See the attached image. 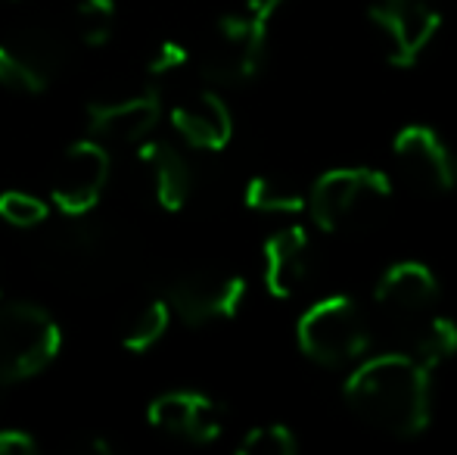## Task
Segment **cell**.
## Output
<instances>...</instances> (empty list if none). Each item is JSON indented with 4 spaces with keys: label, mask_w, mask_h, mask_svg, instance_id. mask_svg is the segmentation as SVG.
<instances>
[{
    "label": "cell",
    "mask_w": 457,
    "mask_h": 455,
    "mask_svg": "<svg viewBox=\"0 0 457 455\" xmlns=\"http://www.w3.org/2000/svg\"><path fill=\"white\" fill-rule=\"evenodd\" d=\"M171 125L190 147L218 153L230 144L234 119L215 91H193L171 106Z\"/></svg>",
    "instance_id": "cell-17"
},
{
    "label": "cell",
    "mask_w": 457,
    "mask_h": 455,
    "mask_svg": "<svg viewBox=\"0 0 457 455\" xmlns=\"http://www.w3.org/2000/svg\"><path fill=\"white\" fill-rule=\"evenodd\" d=\"M0 219L12 228H37L47 219V203L37 200L35 194L6 190V194H0Z\"/></svg>",
    "instance_id": "cell-23"
},
{
    "label": "cell",
    "mask_w": 457,
    "mask_h": 455,
    "mask_svg": "<svg viewBox=\"0 0 457 455\" xmlns=\"http://www.w3.org/2000/svg\"><path fill=\"white\" fill-rule=\"evenodd\" d=\"M137 181L156 206L178 213L193 194L190 163L165 140H146L137 150Z\"/></svg>",
    "instance_id": "cell-14"
},
{
    "label": "cell",
    "mask_w": 457,
    "mask_h": 455,
    "mask_svg": "<svg viewBox=\"0 0 457 455\" xmlns=\"http://www.w3.org/2000/svg\"><path fill=\"white\" fill-rule=\"evenodd\" d=\"M433 371L411 352H386L355 365L343 387L349 409L389 437H417L429 425Z\"/></svg>",
    "instance_id": "cell-1"
},
{
    "label": "cell",
    "mask_w": 457,
    "mask_h": 455,
    "mask_svg": "<svg viewBox=\"0 0 457 455\" xmlns=\"http://www.w3.org/2000/svg\"><path fill=\"white\" fill-rule=\"evenodd\" d=\"M442 291L436 281L433 268L423 262H395L383 272V278L377 281V299L379 312L395 324H420L423 318H429L433 306L439 303Z\"/></svg>",
    "instance_id": "cell-12"
},
{
    "label": "cell",
    "mask_w": 457,
    "mask_h": 455,
    "mask_svg": "<svg viewBox=\"0 0 457 455\" xmlns=\"http://www.w3.org/2000/svg\"><path fill=\"white\" fill-rule=\"evenodd\" d=\"M150 421L162 434L190 440V443H212L224 427V409L212 396L196 390H171L150 402Z\"/></svg>",
    "instance_id": "cell-13"
},
{
    "label": "cell",
    "mask_w": 457,
    "mask_h": 455,
    "mask_svg": "<svg viewBox=\"0 0 457 455\" xmlns=\"http://www.w3.org/2000/svg\"><path fill=\"white\" fill-rule=\"evenodd\" d=\"M240 455H295L299 452V440L287 425H262L253 427L246 437L240 440Z\"/></svg>",
    "instance_id": "cell-22"
},
{
    "label": "cell",
    "mask_w": 457,
    "mask_h": 455,
    "mask_svg": "<svg viewBox=\"0 0 457 455\" xmlns=\"http://www.w3.org/2000/svg\"><path fill=\"white\" fill-rule=\"evenodd\" d=\"M37 443L25 431H0V455H35Z\"/></svg>",
    "instance_id": "cell-25"
},
{
    "label": "cell",
    "mask_w": 457,
    "mask_h": 455,
    "mask_svg": "<svg viewBox=\"0 0 457 455\" xmlns=\"http://www.w3.org/2000/svg\"><path fill=\"white\" fill-rule=\"evenodd\" d=\"M121 256L125 249L109 234H103L100 225H87V222L56 228L41 249V259L50 274H56L60 281H72V284L109 278Z\"/></svg>",
    "instance_id": "cell-6"
},
{
    "label": "cell",
    "mask_w": 457,
    "mask_h": 455,
    "mask_svg": "<svg viewBox=\"0 0 457 455\" xmlns=\"http://www.w3.org/2000/svg\"><path fill=\"white\" fill-rule=\"evenodd\" d=\"M268 25L253 13H230L218 19L209 44L203 50L199 69L212 85L237 88L259 75L268 50Z\"/></svg>",
    "instance_id": "cell-5"
},
{
    "label": "cell",
    "mask_w": 457,
    "mask_h": 455,
    "mask_svg": "<svg viewBox=\"0 0 457 455\" xmlns=\"http://www.w3.org/2000/svg\"><path fill=\"white\" fill-rule=\"evenodd\" d=\"M243 200L249 209L255 213H302L305 209V197L302 190H295L293 184L280 181V178H268V175H255L249 178L246 190H243Z\"/></svg>",
    "instance_id": "cell-20"
},
{
    "label": "cell",
    "mask_w": 457,
    "mask_h": 455,
    "mask_svg": "<svg viewBox=\"0 0 457 455\" xmlns=\"http://www.w3.org/2000/svg\"><path fill=\"white\" fill-rule=\"evenodd\" d=\"M395 169L417 194L442 197L457 188V159L429 125H408L392 140Z\"/></svg>",
    "instance_id": "cell-9"
},
{
    "label": "cell",
    "mask_w": 457,
    "mask_h": 455,
    "mask_svg": "<svg viewBox=\"0 0 457 455\" xmlns=\"http://www.w3.org/2000/svg\"><path fill=\"white\" fill-rule=\"evenodd\" d=\"M299 346L312 362L324 368H345L358 365L370 350V328L358 303L343 293L318 299L302 312L295 324Z\"/></svg>",
    "instance_id": "cell-3"
},
{
    "label": "cell",
    "mask_w": 457,
    "mask_h": 455,
    "mask_svg": "<svg viewBox=\"0 0 457 455\" xmlns=\"http://www.w3.org/2000/svg\"><path fill=\"white\" fill-rule=\"evenodd\" d=\"M280 6H283V0H246L243 10L253 13V16H259V19H265V22H271L274 13L280 10Z\"/></svg>",
    "instance_id": "cell-26"
},
{
    "label": "cell",
    "mask_w": 457,
    "mask_h": 455,
    "mask_svg": "<svg viewBox=\"0 0 457 455\" xmlns=\"http://www.w3.org/2000/svg\"><path fill=\"white\" fill-rule=\"evenodd\" d=\"M75 25H79L81 41L91 47L109 41L115 29V4L112 0H81L75 10Z\"/></svg>",
    "instance_id": "cell-21"
},
{
    "label": "cell",
    "mask_w": 457,
    "mask_h": 455,
    "mask_svg": "<svg viewBox=\"0 0 457 455\" xmlns=\"http://www.w3.org/2000/svg\"><path fill=\"white\" fill-rule=\"evenodd\" d=\"M171 322V306L169 299H150L140 309H134L121 324V346L134 352L150 350L153 343H159V337L169 331Z\"/></svg>",
    "instance_id": "cell-19"
},
{
    "label": "cell",
    "mask_w": 457,
    "mask_h": 455,
    "mask_svg": "<svg viewBox=\"0 0 457 455\" xmlns=\"http://www.w3.org/2000/svg\"><path fill=\"white\" fill-rule=\"evenodd\" d=\"M367 16L383 35L389 63L398 69L417 66L442 29L439 0H377Z\"/></svg>",
    "instance_id": "cell-7"
},
{
    "label": "cell",
    "mask_w": 457,
    "mask_h": 455,
    "mask_svg": "<svg viewBox=\"0 0 457 455\" xmlns=\"http://www.w3.org/2000/svg\"><path fill=\"white\" fill-rule=\"evenodd\" d=\"M0 297H4V284H0Z\"/></svg>",
    "instance_id": "cell-27"
},
{
    "label": "cell",
    "mask_w": 457,
    "mask_h": 455,
    "mask_svg": "<svg viewBox=\"0 0 457 455\" xmlns=\"http://www.w3.org/2000/svg\"><path fill=\"white\" fill-rule=\"evenodd\" d=\"M62 343L60 324L29 303L0 306V383L37 375L56 358Z\"/></svg>",
    "instance_id": "cell-4"
},
{
    "label": "cell",
    "mask_w": 457,
    "mask_h": 455,
    "mask_svg": "<svg viewBox=\"0 0 457 455\" xmlns=\"http://www.w3.org/2000/svg\"><path fill=\"white\" fill-rule=\"evenodd\" d=\"M411 356L417 362H423L429 371L436 365L448 362L457 356V322L454 318H423L420 324H414V337H411Z\"/></svg>",
    "instance_id": "cell-18"
},
{
    "label": "cell",
    "mask_w": 457,
    "mask_h": 455,
    "mask_svg": "<svg viewBox=\"0 0 457 455\" xmlns=\"http://www.w3.org/2000/svg\"><path fill=\"white\" fill-rule=\"evenodd\" d=\"M159 97L153 91H140L131 97L100 100L87 110L91 134L109 144H140L159 122Z\"/></svg>",
    "instance_id": "cell-16"
},
{
    "label": "cell",
    "mask_w": 457,
    "mask_h": 455,
    "mask_svg": "<svg viewBox=\"0 0 457 455\" xmlns=\"http://www.w3.org/2000/svg\"><path fill=\"white\" fill-rule=\"evenodd\" d=\"M184 63H187V50L181 47V44L162 41L150 60V72L153 75H169V72H175V69H181Z\"/></svg>",
    "instance_id": "cell-24"
},
{
    "label": "cell",
    "mask_w": 457,
    "mask_h": 455,
    "mask_svg": "<svg viewBox=\"0 0 457 455\" xmlns=\"http://www.w3.org/2000/svg\"><path fill=\"white\" fill-rule=\"evenodd\" d=\"M109 181V156L96 140H81L72 144L60 156L50 178V200L66 215L81 219L91 213L100 200L103 188Z\"/></svg>",
    "instance_id": "cell-11"
},
{
    "label": "cell",
    "mask_w": 457,
    "mask_h": 455,
    "mask_svg": "<svg viewBox=\"0 0 457 455\" xmlns=\"http://www.w3.org/2000/svg\"><path fill=\"white\" fill-rule=\"evenodd\" d=\"M66 44L47 29H19L0 41V85L16 94H37L60 75Z\"/></svg>",
    "instance_id": "cell-8"
},
{
    "label": "cell",
    "mask_w": 457,
    "mask_h": 455,
    "mask_svg": "<svg viewBox=\"0 0 457 455\" xmlns=\"http://www.w3.org/2000/svg\"><path fill=\"white\" fill-rule=\"evenodd\" d=\"M314 272V249L305 228H280L265 243V287L277 299H293Z\"/></svg>",
    "instance_id": "cell-15"
},
{
    "label": "cell",
    "mask_w": 457,
    "mask_h": 455,
    "mask_svg": "<svg viewBox=\"0 0 457 455\" xmlns=\"http://www.w3.org/2000/svg\"><path fill=\"white\" fill-rule=\"evenodd\" d=\"M392 197L389 178L370 165H343L330 169L314 181L305 200L314 225L327 234L355 231L367 225Z\"/></svg>",
    "instance_id": "cell-2"
},
{
    "label": "cell",
    "mask_w": 457,
    "mask_h": 455,
    "mask_svg": "<svg viewBox=\"0 0 457 455\" xmlns=\"http://www.w3.org/2000/svg\"><path fill=\"white\" fill-rule=\"evenodd\" d=\"M243 299H246V278L218 272V268H199V272L184 274L169 291L171 312H178V318L193 328L234 318Z\"/></svg>",
    "instance_id": "cell-10"
}]
</instances>
